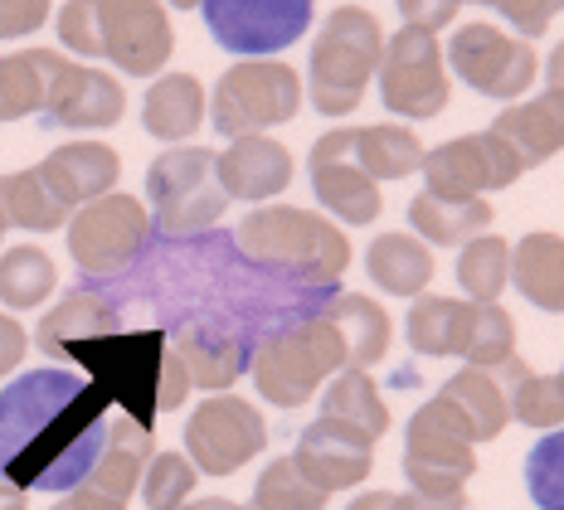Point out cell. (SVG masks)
Returning <instances> with one entry per match:
<instances>
[{"label": "cell", "instance_id": "48", "mask_svg": "<svg viewBox=\"0 0 564 510\" xmlns=\"http://www.w3.org/2000/svg\"><path fill=\"white\" fill-rule=\"evenodd\" d=\"M30 350V330L15 316H0V375H15Z\"/></svg>", "mask_w": 564, "mask_h": 510}, {"label": "cell", "instance_id": "25", "mask_svg": "<svg viewBox=\"0 0 564 510\" xmlns=\"http://www.w3.org/2000/svg\"><path fill=\"white\" fill-rule=\"evenodd\" d=\"M326 322L340 330V346H346V370H375V365L390 355L394 326L390 312H384L375 296L366 292H336L326 302Z\"/></svg>", "mask_w": 564, "mask_h": 510}, {"label": "cell", "instance_id": "11", "mask_svg": "<svg viewBox=\"0 0 564 510\" xmlns=\"http://www.w3.org/2000/svg\"><path fill=\"white\" fill-rule=\"evenodd\" d=\"M448 68L481 98L521 102L540 78V54L521 34H507L501 25L473 20L448 40Z\"/></svg>", "mask_w": 564, "mask_h": 510}, {"label": "cell", "instance_id": "49", "mask_svg": "<svg viewBox=\"0 0 564 510\" xmlns=\"http://www.w3.org/2000/svg\"><path fill=\"white\" fill-rule=\"evenodd\" d=\"M394 510H467V491H453V496L394 491Z\"/></svg>", "mask_w": 564, "mask_h": 510}, {"label": "cell", "instance_id": "38", "mask_svg": "<svg viewBox=\"0 0 564 510\" xmlns=\"http://www.w3.org/2000/svg\"><path fill=\"white\" fill-rule=\"evenodd\" d=\"M507 409L516 423L540 433H555L564 428V375H521L507 389Z\"/></svg>", "mask_w": 564, "mask_h": 510}, {"label": "cell", "instance_id": "21", "mask_svg": "<svg viewBox=\"0 0 564 510\" xmlns=\"http://www.w3.org/2000/svg\"><path fill=\"white\" fill-rule=\"evenodd\" d=\"M175 355H181L185 375H191L195 389L205 394H225L234 389L253 365V346L239 336V330H225V326H209V322H195V326H181L175 330Z\"/></svg>", "mask_w": 564, "mask_h": 510}, {"label": "cell", "instance_id": "10", "mask_svg": "<svg viewBox=\"0 0 564 510\" xmlns=\"http://www.w3.org/2000/svg\"><path fill=\"white\" fill-rule=\"evenodd\" d=\"M68 229V258L78 263V272L88 278H112V272L132 268L151 243V209L141 205L137 195H112L84 205L74 219L64 224Z\"/></svg>", "mask_w": 564, "mask_h": 510}, {"label": "cell", "instance_id": "42", "mask_svg": "<svg viewBox=\"0 0 564 510\" xmlns=\"http://www.w3.org/2000/svg\"><path fill=\"white\" fill-rule=\"evenodd\" d=\"M525 491L535 510H564V428L545 433L525 453Z\"/></svg>", "mask_w": 564, "mask_h": 510}, {"label": "cell", "instance_id": "18", "mask_svg": "<svg viewBox=\"0 0 564 510\" xmlns=\"http://www.w3.org/2000/svg\"><path fill=\"white\" fill-rule=\"evenodd\" d=\"M40 127H68V132H102L127 117V88L102 68H88L78 58H64Z\"/></svg>", "mask_w": 564, "mask_h": 510}, {"label": "cell", "instance_id": "14", "mask_svg": "<svg viewBox=\"0 0 564 510\" xmlns=\"http://www.w3.org/2000/svg\"><path fill=\"white\" fill-rule=\"evenodd\" d=\"M98 6V58L127 78H156L175 54L166 0H93Z\"/></svg>", "mask_w": 564, "mask_h": 510}, {"label": "cell", "instance_id": "24", "mask_svg": "<svg viewBox=\"0 0 564 510\" xmlns=\"http://www.w3.org/2000/svg\"><path fill=\"white\" fill-rule=\"evenodd\" d=\"M156 457V443H151V428L137 419H127V413H117L108 423V443H102L98 462H93L88 471V491L108 496V501H132V491L141 486V471H147V462Z\"/></svg>", "mask_w": 564, "mask_h": 510}, {"label": "cell", "instance_id": "50", "mask_svg": "<svg viewBox=\"0 0 564 510\" xmlns=\"http://www.w3.org/2000/svg\"><path fill=\"white\" fill-rule=\"evenodd\" d=\"M54 510H127V506L122 501H108V496H98V491H88V486H74V491H68Z\"/></svg>", "mask_w": 564, "mask_h": 510}, {"label": "cell", "instance_id": "6", "mask_svg": "<svg viewBox=\"0 0 564 510\" xmlns=\"http://www.w3.org/2000/svg\"><path fill=\"white\" fill-rule=\"evenodd\" d=\"M147 199H151V229L166 239H195L215 229L229 209V195L215 175V151L209 147H166L147 165Z\"/></svg>", "mask_w": 564, "mask_h": 510}, {"label": "cell", "instance_id": "15", "mask_svg": "<svg viewBox=\"0 0 564 510\" xmlns=\"http://www.w3.org/2000/svg\"><path fill=\"white\" fill-rule=\"evenodd\" d=\"M423 189L433 195H453V199H481L491 189H507L521 181L525 165L516 161V151L501 141L497 132H467V137H453L443 147H433L423 156Z\"/></svg>", "mask_w": 564, "mask_h": 510}, {"label": "cell", "instance_id": "34", "mask_svg": "<svg viewBox=\"0 0 564 510\" xmlns=\"http://www.w3.org/2000/svg\"><path fill=\"white\" fill-rule=\"evenodd\" d=\"M322 419H340V423H350V428H360L366 437L380 443V437L390 433V403H384L370 370H340V375L326 379Z\"/></svg>", "mask_w": 564, "mask_h": 510}, {"label": "cell", "instance_id": "54", "mask_svg": "<svg viewBox=\"0 0 564 510\" xmlns=\"http://www.w3.org/2000/svg\"><path fill=\"white\" fill-rule=\"evenodd\" d=\"M0 510H30L25 491H15V486H10V481H0Z\"/></svg>", "mask_w": 564, "mask_h": 510}, {"label": "cell", "instance_id": "36", "mask_svg": "<svg viewBox=\"0 0 564 510\" xmlns=\"http://www.w3.org/2000/svg\"><path fill=\"white\" fill-rule=\"evenodd\" d=\"M0 215H6L10 229H25V234H54L68 224V209L50 195V185L40 181L34 165L0 175Z\"/></svg>", "mask_w": 564, "mask_h": 510}, {"label": "cell", "instance_id": "32", "mask_svg": "<svg viewBox=\"0 0 564 510\" xmlns=\"http://www.w3.org/2000/svg\"><path fill=\"white\" fill-rule=\"evenodd\" d=\"M443 399L453 403L457 413H463L467 423H473L477 443H497L501 433H507L511 423V409H507V384H501L491 370H473V365H463L457 375L443 379L438 389Z\"/></svg>", "mask_w": 564, "mask_h": 510}, {"label": "cell", "instance_id": "26", "mask_svg": "<svg viewBox=\"0 0 564 510\" xmlns=\"http://www.w3.org/2000/svg\"><path fill=\"white\" fill-rule=\"evenodd\" d=\"M473 316H477V302H467V296L423 292V296H414V306H409L404 340H409V350L429 355V360H443V355L463 360L467 336H473Z\"/></svg>", "mask_w": 564, "mask_h": 510}, {"label": "cell", "instance_id": "43", "mask_svg": "<svg viewBox=\"0 0 564 510\" xmlns=\"http://www.w3.org/2000/svg\"><path fill=\"white\" fill-rule=\"evenodd\" d=\"M58 44L78 58H98V6L93 0H64V10H58Z\"/></svg>", "mask_w": 564, "mask_h": 510}, {"label": "cell", "instance_id": "5", "mask_svg": "<svg viewBox=\"0 0 564 510\" xmlns=\"http://www.w3.org/2000/svg\"><path fill=\"white\" fill-rule=\"evenodd\" d=\"M171 340L161 326L151 330H108V336L78 340L64 350V360H78L84 375L98 389H108L112 409H122L137 423H156V384H161V360H166Z\"/></svg>", "mask_w": 564, "mask_h": 510}, {"label": "cell", "instance_id": "9", "mask_svg": "<svg viewBox=\"0 0 564 510\" xmlns=\"http://www.w3.org/2000/svg\"><path fill=\"white\" fill-rule=\"evenodd\" d=\"M380 102L404 122H433L448 112L453 102V78L443 64L438 34H423L399 25V34H384L380 54Z\"/></svg>", "mask_w": 564, "mask_h": 510}, {"label": "cell", "instance_id": "17", "mask_svg": "<svg viewBox=\"0 0 564 510\" xmlns=\"http://www.w3.org/2000/svg\"><path fill=\"white\" fill-rule=\"evenodd\" d=\"M292 467L307 477L322 496L336 491H356L366 486V477L375 471V437H366L360 428L340 419H316L297 433V447H292Z\"/></svg>", "mask_w": 564, "mask_h": 510}, {"label": "cell", "instance_id": "28", "mask_svg": "<svg viewBox=\"0 0 564 510\" xmlns=\"http://www.w3.org/2000/svg\"><path fill=\"white\" fill-rule=\"evenodd\" d=\"M491 219H497L491 199H453V195H433V189H419L409 199V229H414V239L433 248H463L467 239L487 234Z\"/></svg>", "mask_w": 564, "mask_h": 510}, {"label": "cell", "instance_id": "58", "mask_svg": "<svg viewBox=\"0 0 564 510\" xmlns=\"http://www.w3.org/2000/svg\"><path fill=\"white\" fill-rule=\"evenodd\" d=\"M560 375H564V370H560Z\"/></svg>", "mask_w": 564, "mask_h": 510}, {"label": "cell", "instance_id": "52", "mask_svg": "<svg viewBox=\"0 0 564 510\" xmlns=\"http://www.w3.org/2000/svg\"><path fill=\"white\" fill-rule=\"evenodd\" d=\"M545 83H550V88H564V40L545 58Z\"/></svg>", "mask_w": 564, "mask_h": 510}, {"label": "cell", "instance_id": "40", "mask_svg": "<svg viewBox=\"0 0 564 510\" xmlns=\"http://www.w3.org/2000/svg\"><path fill=\"white\" fill-rule=\"evenodd\" d=\"M463 360L473 365V370H491V375H497L501 365H511V360H516V316H511L501 302L477 306V316H473V336H467Z\"/></svg>", "mask_w": 564, "mask_h": 510}, {"label": "cell", "instance_id": "31", "mask_svg": "<svg viewBox=\"0 0 564 510\" xmlns=\"http://www.w3.org/2000/svg\"><path fill=\"white\" fill-rule=\"evenodd\" d=\"M366 272L390 296H423L433 282V248L414 234H380L366 248Z\"/></svg>", "mask_w": 564, "mask_h": 510}, {"label": "cell", "instance_id": "39", "mask_svg": "<svg viewBox=\"0 0 564 510\" xmlns=\"http://www.w3.org/2000/svg\"><path fill=\"white\" fill-rule=\"evenodd\" d=\"M243 510H326V496L292 467V457H273L253 481Z\"/></svg>", "mask_w": 564, "mask_h": 510}, {"label": "cell", "instance_id": "41", "mask_svg": "<svg viewBox=\"0 0 564 510\" xmlns=\"http://www.w3.org/2000/svg\"><path fill=\"white\" fill-rule=\"evenodd\" d=\"M195 481H199V471L185 453H156L147 462V471H141L137 491H141V501H147V510H175L191 501Z\"/></svg>", "mask_w": 564, "mask_h": 510}, {"label": "cell", "instance_id": "22", "mask_svg": "<svg viewBox=\"0 0 564 510\" xmlns=\"http://www.w3.org/2000/svg\"><path fill=\"white\" fill-rule=\"evenodd\" d=\"M491 132L516 151V161L525 171L545 165L550 156L564 151V88H545L525 102H507L497 112V122H491Z\"/></svg>", "mask_w": 564, "mask_h": 510}, {"label": "cell", "instance_id": "45", "mask_svg": "<svg viewBox=\"0 0 564 510\" xmlns=\"http://www.w3.org/2000/svg\"><path fill=\"white\" fill-rule=\"evenodd\" d=\"M54 0H0V40H30L50 20Z\"/></svg>", "mask_w": 564, "mask_h": 510}, {"label": "cell", "instance_id": "47", "mask_svg": "<svg viewBox=\"0 0 564 510\" xmlns=\"http://www.w3.org/2000/svg\"><path fill=\"white\" fill-rule=\"evenodd\" d=\"M191 375H185L181 355L166 350V360H161V384H156V413H175L185 409V399H191Z\"/></svg>", "mask_w": 564, "mask_h": 510}, {"label": "cell", "instance_id": "29", "mask_svg": "<svg viewBox=\"0 0 564 510\" xmlns=\"http://www.w3.org/2000/svg\"><path fill=\"white\" fill-rule=\"evenodd\" d=\"M64 50H15L0 54V122L40 117L50 102V88L64 68Z\"/></svg>", "mask_w": 564, "mask_h": 510}, {"label": "cell", "instance_id": "19", "mask_svg": "<svg viewBox=\"0 0 564 510\" xmlns=\"http://www.w3.org/2000/svg\"><path fill=\"white\" fill-rule=\"evenodd\" d=\"M215 175L229 199L268 205V199H278L292 185L297 165H292V151L282 141L263 132V137H234L225 151H215Z\"/></svg>", "mask_w": 564, "mask_h": 510}, {"label": "cell", "instance_id": "44", "mask_svg": "<svg viewBox=\"0 0 564 510\" xmlns=\"http://www.w3.org/2000/svg\"><path fill=\"white\" fill-rule=\"evenodd\" d=\"M477 6L497 10L507 25L521 30V40H540L550 30V20H555L560 0H477Z\"/></svg>", "mask_w": 564, "mask_h": 510}, {"label": "cell", "instance_id": "55", "mask_svg": "<svg viewBox=\"0 0 564 510\" xmlns=\"http://www.w3.org/2000/svg\"><path fill=\"white\" fill-rule=\"evenodd\" d=\"M166 6H175V10H195L199 0H166Z\"/></svg>", "mask_w": 564, "mask_h": 510}, {"label": "cell", "instance_id": "53", "mask_svg": "<svg viewBox=\"0 0 564 510\" xmlns=\"http://www.w3.org/2000/svg\"><path fill=\"white\" fill-rule=\"evenodd\" d=\"M175 510H243L239 501H229V496H205V501H185Z\"/></svg>", "mask_w": 564, "mask_h": 510}, {"label": "cell", "instance_id": "7", "mask_svg": "<svg viewBox=\"0 0 564 510\" xmlns=\"http://www.w3.org/2000/svg\"><path fill=\"white\" fill-rule=\"evenodd\" d=\"M302 112V78L282 58H239L225 68L209 98V127L225 141L263 137L273 127H288Z\"/></svg>", "mask_w": 564, "mask_h": 510}, {"label": "cell", "instance_id": "33", "mask_svg": "<svg viewBox=\"0 0 564 510\" xmlns=\"http://www.w3.org/2000/svg\"><path fill=\"white\" fill-rule=\"evenodd\" d=\"M108 330H122V322H117V306L102 302V296H93V292H74V296H64L50 316H40L34 340H40L44 355L64 360L68 346L93 340V336H108Z\"/></svg>", "mask_w": 564, "mask_h": 510}, {"label": "cell", "instance_id": "56", "mask_svg": "<svg viewBox=\"0 0 564 510\" xmlns=\"http://www.w3.org/2000/svg\"><path fill=\"white\" fill-rule=\"evenodd\" d=\"M6 229H10V224H6V215H0V239H6Z\"/></svg>", "mask_w": 564, "mask_h": 510}, {"label": "cell", "instance_id": "20", "mask_svg": "<svg viewBox=\"0 0 564 510\" xmlns=\"http://www.w3.org/2000/svg\"><path fill=\"white\" fill-rule=\"evenodd\" d=\"M34 171H40V181L50 185V195L64 209H84L117 189L122 156H117L108 141H68V147H54Z\"/></svg>", "mask_w": 564, "mask_h": 510}, {"label": "cell", "instance_id": "1", "mask_svg": "<svg viewBox=\"0 0 564 510\" xmlns=\"http://www.w3.org/2000/svg\"><path fill=\"white\" fill-rule=\"evenodd\" d=\"M112 399L64 365L15 375L0 389V481L15 491L68 496L88 481L108 443Z\"/></svg>", "mask_w": 564, "mask_h": 510}, {"label": "cell", "instance_id": "4", "mask_svg": "<svg viewBox=\"0 0 564 510\" xmlns=\"http://www.w3.org/2000/svg\"><path fill=\"white\" fill-rule=\"evenodd\" d=\"M249 370L258 394L273 409H302L322 394L326 379L346 370V346H340V330L316 312L258 340Z\"/></svg>", "mask_w": 564, "mask_h": 510}, {"label": "cell", "instance_id": "2", "mask_svg": "<svg viewBox=\"0 0 564 510\" xmlns=\"http://www.w3.org/2000/svg\"><path fill=\"white\" fill-rule=\"evenodd\" d=\"M239 253L268 272H288L312 287H332L350 268V239L336 219L302 205H253L234 229Z\"/></svg>", "mask_w": 564, "mask_h": 510}, {"label": "cell", "instance_id": "16", "mask_svg": "<svg viewBox=\"0 0 564 510\" xmlns=\"http://www.w3.org/2000/svg\"><path fill=\"white\" fill-rule=\"evenodd\" d=\"M312 195L322 199V215L336 224H350V229H366L384 215V195L380 185L370 181L366 171L350 156V127H332L312 141Z\"/></svg>", "mask_w": 564, "mask_h": 510}, {"label": "cell", "instance_id": "37", "mask_svg": "<svg viewBox=\"0 0 564 510\" xmlns=\"http://www.w3.org/2000/svg\"><path fill=\"white\" fill-rule=\"evenodd\" d=\"M457 282H463L467 302H477V306L501 302V292L511 287V243L497 239V234L467 239L463 253H457Z\"/></svg>", "mask_w": 564, "mask_h": 510}, {"label": "cell", "instance_id": "8", "mask_svg": "<svg viewBox=\"0 0 564 510\" xmlns=\"http://www.w3.org/2000/svg\"><path fill=\"white\" fill-rule=\"evenodd\" d=\"M404 477H409V491H423V496H453L477 477V433L443 394H433L409 419Z\"/></svg>", "mask_w": 564, "mask_h": 510}, {"label": "cell", "instance_id": "51", "mask_svg": "<svg viewBox=\"0 0 564 510\" xmlns=\"http://www.w3.org/2000/svg\"><path fill=\"white\" fill-rule=\"evenodd\" d=\"M346 510H394V491H360Z\"/></svg>", "mask_w": 564, "mask_h": 510}, {"label": "cell", "instance_id": "35", "mask_svg": "<svg viewBox=\"0 0 564 510\" xmlns=\"http://www.w3.org/2000/svg\"><path fill=\"white\" fill-rule=\"evenodd\" d=\"M58 287V268L40 243H15L0 253V306L6 312H34Z\"/></svg>", "mask_w": 564, "mask_h": 510}, {"label": "cell", "instance_id": "23", "mask_svg": "<svg viewBox=\"0 0 564 510\" xmlns=\"http://www.w3.org/2000/svg\"><path fill=\"white\" fill-rule=\"evenodd\" d=\"M205 112L209 98L195 74H156L147 98H141V127H147V137L166 141V147H185L205 127Z\"/></svg>", "mask_w": 564, "mask_h": 510}, {"label": "cell", "instance_id": "57", "mask_svg": "<svg viewBox=\"0 0 564 510\" xmlns=\"http://www.w3.org/2000/svg\"><path fill=\"white\" fill-rule=\"evenodd\" d=\"M560 6H564V0H560Z\"/></svg>", "mask_w": 564, "mask_h": 510}, {"label": "cell", "instance_id": "13", "mask_svg": "<svg viewBox=\"0 0 564 510\" xmlns=\"http://www.w3.org/2000/svg\"><path fill=\"white\" fill-rule=\"evenodd\" d=\"M209 40L239 58H278L312 30L316 0H199Z\"/></svg>", "mask_w": 564, "mask_h": 510}, {"label": "cell", "instance_id": "46", "mask_svg": "<svg viewBox=\"0 0 564 510\" xmlns=\"http://www.w3.org/2000/svg\"><path fill=\"white\" fill-rule=\"evenodd\" d=\"M463 6H467V0H399V20H404L409 30L438 34L443 25H453Z\"/></svg>", "mask_w": 564, "mask_h": 510}, {"label": "cell", "instance_id": "3", "mask_svg": "<svg viewBox=\"0 0 564 510\" xmlns=\"http://www.w3.org/2000/svg\"><path fill=\"white\" fill-rule=\"evenodd\" d=\"M380 54H384L380 15L366 6H336L312 40V58H307L312 108L332 117V122L350 117L366 102L370 78L380 74Z\"/></svg>", "mask_w": 564, "mask_h": 510}, {"label": "cell", "instance_id": "12", "mask_svg": "<svg viewBox=\"0 0 564 510\" xmlns=\"http://www.w3.org/2000/svg\"><path fill=\"white\" fill-rule=\"evenodd\" d=\"M268 447L263 409L239 394H209L185 419V457L199 477H234Z\"/></svg>", "mask_w": 564, "mask_h": 510}, {"label": "cell", "instance_id": "30", "mask_svg": "<svg viewBox=\"0 0 564 510\" xmlns=\"http://www.w3.org/2000/svg\"><path fill=\"white\" fill-rule=\"evenodd\" d=\"M350 156L370 175L375 185L384 181H404V175H419L429 147L419 141L414 127L404 122H375V127H350Z\"/></svg>", "mask_w": 564, "mask_h": 510}, {"label": "cell", "instance_id": "27", "mask_svg": "<svg viewBox=\"0 0 564 510\" xmlns=\"http://www.w3.org/2000/svg\"><path fill=\"white\" fill-rule=\"evenodd\" d=\"M511 287L535 306V312L564 316V234H525L511 243Z\"/></svg>", "mask_w": 564, "mask_h": 510}]
</instances>
